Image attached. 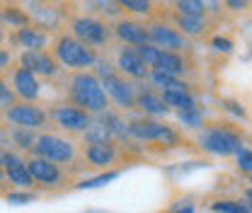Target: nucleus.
I'll return each instance as SVG.
<instances>
[{"mask_svg":"<svg viewBox=\"0 0 252 213\" xmlns=\"http://www.w3.org/2000/svg\"><path fill=\"white\" fill-rule=\"evenodd\" d=\"M2 167H5V180L15 189L32 191L36 186L34 177L30 175V167H27V155L17 151H2Z\"/></svg>","mask_w":252,"mask_h":213,"instance_id":"nucleus-11","label":"nucleus"},{"mask_svg":"<svg viewBox=\"0 0 252 213\" xmlns=\"http://www.w3.org/2000/svg\"><path fill=\"white\" fill-rule=\"evenodd\" d=\"M136 109H141V114H143V117H151V119H158V117L170 114V107L162 102L160 92H158L156 88H146V83H143V85H138Z\"/></svg>","mask_w":252,"mask_h":213,"instance_id":"nucleus-19","label":"nucleus"},{"mask_svg":"<svg viewBox=\"0 0 252 213\" xmlns=\"http://www.w3.org/2000/svg\"><path fill=\"white\" fill-rule=\"evenodd\" d=\"M83 141H85V146H97V143H112L114 138H112V131L107 128V123L99 122L97 117H94L93 126L83 133ZM117 143V141H114Z\"/></svg>","mask_w":252,"mask_h":213,"instance_id":"nucleus-27","label":"nucleus"},{"mask_svg":"<svg viewBox=\"0 0 252 213\" xmlns=\"http://www.w3.org/2000/svg\"><path fill=\"white\" fill-rule=\"evenodd\" d=\"M49 117H51V123L56 128H61L63 133L68 136H83L90 126H93L94 117L90 112L70 104V102H61V104H51L49 107Z\"/></svg>","mask_w":252,"mask_h":213,"instance_id":"nucleus-7","label":"nucleus"},{"mask_svg":"<svg viewBox=\"0 0 252 213\" xmlns=\"http://www.w3.org/2000/svg\"><path fill=\"white\" fill-rule=\"evenodd\" d=\"M248 182H250V186H252V175H250V177H248Z\"/></svg>","mask_w":252,"mask_h":213,"instance_id":"nucleus-48","label":"nucleus"},{"mask_svg":"<svg viewBox=\"0 0 252 213\" xmlns=\"http://www.w3.org/2000/svg\"><path fill=\"white\" fill-rule=\"evenodd\" d=\"M68 30L75 39H80L83 44H88L93 49L107 46L114 36L112 25L107 20H102V17H94V15H70Z\"/></svg>","mask_w":252,"mask_h":213,"instance_id":"nucleus-5","label":"nucleus"},{"mask_svg":"<svg viewBox=\"0 0 252 213\" xmlns=\"http://www.w3.org/2000/svg\"><path fill=\"white\" fill-rule=\"evenodd\" d=\"M2 119L7 126H17V128H30V131H41L51 123L49 117V109L41 107L39 102L32 104V102H17L15 107L5 109L2 112Z\"/></svg>","mask_w":252,"mask_h":213,"instance_id":"nucleus-8","label":"nucleus"},{"mask_svg":"<svg viewBox=\"0 0 252 213\" xmlns=\"http://www.w3.org/2000/svg\"><path fill=\"white\" fill-rule=\"evenodd\" d=\"M65 102L90 112L93 117L112 109L109 107V97L102 88L99 78L93 70H80V73H70L65 78Z\"/></svg>","mask_w":252,"mask_h":213,"instance_id":"nucleus-1","label":"nucleus"},{"mask_svg":"<svg viewBox=\"0 0 252 213\" xmlns=\"http://www.w3.org/2000/svg\"><path fill=\"white\" fill-rule=\"evenodd\" d=\"M25 10L30 15L32 25L39 27L41 31H46V34H51V36L63 34V27L70 20L65 5H56V2H27Z\"/></svg>","mask_w":252,"mask_h":213,"instance_id":"nucleus-6","label":"nucleus"},{"mask_svg":"<svg viewBox=\"0 0 252 213\" xmlns=\"http://www.w3.org/2000/svg\"><path fill=\"white\" fill-rule=\"evenodd\" d=\"M102 88L107 92L109 102H114L122 112H128V109H136V94H138V85L131 83L128 78H124L122 73L107 78L102 83Z\"/></svg>","mask_w":252,"mask_h":213,"instance_id":"nucleus-13","label":"nucleus"},{"mask_svg":"<svg viewBox=\"0 0 252 213\" xmlns=\"http://www.w3.org/2000/svg\"><path fill=\"white\" fill-rule=\"evenodd\" d=\"M243 199H245V204L252 209V186H248V189L243 191Z\"/></svg>","mask_w":252,"mask_h":213,"instance_id":"nucleus-42","label":"nucleus"},{"mask_svg":"<svg viewBox=\"0 0 252 213\" xmlns=\"http://www.w3.org/2000/svg\"><path fill=\"white\" fill-rule=\"evenodd\" d=\"M211 211L216 213H252V209L240 199V201H235V199H216L214 204H211Z\"/></svg>","mask_w":252,"mask_h":213,"instance_id":"nucleus-29","label":"nucleus"},{"mask_svg":"<svg viewBox=\"0 0 252 213\" xmlns=\"http://www.w3.org/2000/svg\"><path fill=\"white\" fill-rule=\"evenodd\" d=\"M51 54L56 56V61L61 63V68H68L70 73L90 70L99 61V51L88 46V44H83L80 39H75L70 31H63L59 36H54Z\"/></svg>","mask_w":252,"mask_h":213,"instance_id":"nucleus-2","label":"nucleus"},{"mask_svg":"<svg viewBox=\"0 0 252 213\" xmlns=\"http://www.w3.org/2000/svg\"><path fill=\"white\" fill-rule=\"evenodd\" d=\"M225 7H230L235 12H243V10L250 7V2H245V0H225Z\"/></svg>","mask_w":252,"mask_h":213,"instance_id":"nucleus-41","label":"nucleus"},{"mask_svg":"<svg viewBox=\"0 0 252 213\" xmlns=\"http://www.w3.org/2000/svg\"><path fill=\"white\" fill-rule=\"evenodd\" d=\"M114 36L124 44V46H143L148 44V25L131 20V17H122L112 25Z\"/></svg>","mask_w":252,"mask_h":213,"instance_id":"nucleus-18","label":"nucleus"},{"mask_svg":"<svg viewBox=\"0 0 252 213\" xmlns=\"http://www.w3.org/2000/svg\"><path fill=\"white\" fill-rule=\"evenodd\" d=\"M27 167H30V175L34 177V182L39 189L44 191H54V189H61L70 182V167H61L56 162H49L44 157H34L27 155Z\"/></svg>","mask_w":252,"mask_h":213,"instance_id":"nucleus-9","label":"nucleus"},{"mask_svg":"<svg viewBox=\"0 0 252 213\" xmlns=\"http://www.w3.org/2000/svg\"><path fill=\"white\" fill-rule=\"evenodd\" d=\"M211 49L214 51H219V54H225V56H230L233 54V49H235V44H233V39L230 36H214L211 39Z\"/></svg>","mask_w":252,"mask_h":213,"instance_id":"nucleus-38","label":"nucleus"},{"mask_svg":"<svg viewBox=\"0 0 252 213\" xmlns=\"http://www.w3.org/2000/svg\"><path fill=\"white\" fill-rule=\"evenodd\" d=\"M162 102L175 109V112H182V109H189V107H196V97L191 90H165L160 92Z\"/></svg>","mask_w":252,"mask_h":213,"instance_id":"nucleus-26","label":"nucleus"},{"mask_svg":"<svg viewBox=\"0 0 252 213\" xmlns=\"http://www.w3.org/2000/svg\"><path fill=\"white\" fill-rule=\"evenodd\" d=\"M177 213H194V206H191V204H187L185 209H180V211H177Z\"/></svg>","mask_w":252,"mask_h":213,"instance_id":"nucleus-44","label":"nucleus"},{"mask_svg":"<svg viewBox=\"0 0 252 213\" xmlns=\"http://www.w3.org/2000/svg\"><path fill=\"white\" fill-rule=\"evenodd\" d=\"M172 27H177L187 39H194V36H204V34H206L209 20H206V17H191V15L172 12Z\"/></svg>","mask_w":252,"mask_h":213,"instance_id":"nucleus-22","label":"nucleus"},{"mask_svg":"<svg viewBox=\"0 0 252 213\" xmlns=\"http://www.w3.org/2000/svg\"><path fill=\"white\" fill-rule=\"evenodd\" d=\"M124 12H133V15H153V2L148 0H122L119 2Z\"/></svg>","mask_w":252,"mask_h":213,"instance_id":"nucleus-33","label":"nucleus"},{"mask_svg":"<svg viewBox=\"0 0 252 213\" xmlns=\"http://www.w3.org/2000/svg\"><path fill=\"white\" fill-rule=\"evenodd\" d=\"M94 75L99 78V83H104L107 78H112V75H117L119 70H117V65L109 61V59H104V56H99V61H97V65H94V70H93Z\"/></svg>","mask_w":252,"mask_h":213,"instance_id":"nucleus-36","label":"nucleus"},{"mask_svg":"<svg viewBox=\"0 0 252 213\" xmlns=\"http://www.w3.org/2000/svg\"><path fill=\"white\" fill-rule=\"evenodd\" d=\"M12 68H15V54L7 51L5 46H0V75L10 73Z\"/></svg>","mask_w":252,"mask_h":213,"instance_id":"nucleus-39","label":"nucleus"},{"mask_svg":"<svg viewBox=\"0 0 252 213\" xmlns=\"http://www.w3.org/2000/svg\"><path fill=\"white\" fill-rule=\"evenodd\" d=\"M7 41L12 46L22 49V51H46V46L54 44V36L46 34V31H41L39 27H34V25H30V27L10 31L7 34Z\"/></svg>","mask_w":252,"mask_h":213,"instance_id":"nucleus-17","label":"nucleus"},{"mask_svg":"<svg viewBox=\"0 0 252 213\" xmlns=\"http://www.w3.org/2000/svg\"><path fill=\"white\" fill-rule=\"evenodd\" d=\"M148 25V41L158 46L160 51H175V54H185L189 49V39L177 30L172 27L167 20H151L146 22Z\"/></svg>","mask_w":252,"mask_h":213,"instance_id":"nucleus-10","label":"nucleus"},{"mask_svg":"<svg viewBox=\"0 0 252 213\" xmlns=\"http://www.w3.org/2000/svg\"><path fill=\"white\" fill-rule=\"evenodd\" d=\"M153 70H160V73H167L172 78H185L189 70V61L185 54H175V51H160V59H158V65Z\"/></svg>","mask_w":252,"mask_h":213,"instance_id":"nucleus-21","label":"nucleus"},{"mask_svg":"<svg viewBox=\"0 0 252 213\" xmlns=\"http://www.w3.org/2000/svg\"><path fill=\"white\" fill-rule=\"evenodd\" d=\"M7 128H10V146H12V151L30 155L34 143H36V138H39V133H34L30 128H17V126H7Z\"/></svg>","mask_w":252,"mask_h":213,"instance_id":"nucleus-25","label":"nucleus"},{"mask_svg":"<svg viewBox=\"0 0 252 213\" xmlns=\"http://www.w3.org/2000/svg\"><path fill=\"white\" fill-rule=\"evenodd\" d=\"M119 175H122V170H109V172H102L97 177H85V180H80V182L75 184V189H97V186H104V184H109L112 180H117Z\"/></svg>","mask_w":252,"mask_h":213,"instance_id":"nucleus-31","label":"nucleus"},{"mask_svg":"<svg viewBox=\"0 0 252 213\" xmlns=\"http://www.w3.org/2000/svg\"><path fill=\"white\" fill-rule=\"evenodd\" d=\"M133 49L138 51V56L143 59V63H146L151 70H153V68L158 65V59H160V49H158V46H153L151 41H148V44H143V46H133Z\"/></svg>","mask_w":252,"mask_h":213,"instance_id":"nucleus-34","label":"nucleus"},{"mask_svg":"<svg viewBox=\"0 0 252 213\" xmlns=\"http://www.w3.org/2000/svg\"><path fill=\"white\" fill-rule=\"evenodd\" d=\"M117 70L131 83H146L151 78V68L143 63V59L138 56L133 46H122L117 51Z\"/></svg>","mask_w":252,"mask_h":213,"instance_id":"nucleus-16","label":"nucleus"},{"mask_svg":"<svg viewBox=\"0 0 252 213\" xmlns=\"http://www.w3.org/2000/svg\"><path fill=\"white\" fill-rule=\"evenodd\" d=\"M97 119L107 123V128L112 131V138H114L119 146L131 141V136H128V122H126L119 112H114V109H107V112L97 114Z\"/></svg>","mask_w":252,"mask_h":213,"instance_id":"nucleus-24","label":"nucleus"},{"mask_svg":"<svg viewBox=\"0 0 252 213\" xmlns=\"http://www.w3.org/2000/svg\"><path fill=\"white\" fill-rule=\"evenodd\" d=\"M17 63L25 65L27 70H32L36 78H46V80H54L61 75V63L56 61V56L49 51H20Z\"/></svg>","mask_w":252,"mask_h":213,"instance_id":"nucleus-12","label":"nucleus"},{"mask_svg":"<svg viewBox=\"0 0 252 213\" xmlns=\"http://www.w3.org/2000/svg\"><path fill=\"white\" fill-rule=\"evenodd\" d=\"M17 102H20V99H17V94H15V90H12V85L7 83L5 75H0V112L15 107Z\"/></svg>","mask_w":252,"mask_h":213,"instance_id":"nucleus-32","label":"nucleus"},{"mask_svg":"<svg viewBox=\"0 0 252 213\" xmlns=\"http://www.w3.org/2000/svg\"><path fill=\"white\" fill-rule=\"evenodd\" d=\"M10 85H12V90H15L20 102L36 104L39 97H41V78H36L32 70H27L20 63H15V68L10 70Z\"/></svg>","mask_w":252,"mask_h":213,"instance_id":"nucleus-14","label":"nucleus"},{"mask_svg":"<svg viewBox=\"0 0 252 213\" xmlns=\"http://www.w3.org/2000/svg\"><path fill=\"white\" fill-rule=\"evenodd\" d=\"M122 146L119 143H97V146H83V160L88 167L109 172L122 160Z\"/></svg>","mask_w":252,"mask_h":213,"instance_id":"nucleus-15","label":"nucleus"},{"mask_svg":"<svg viewBox=\"0 0 252 213\" xmlns=\"http://www.w3.org/2000/svg\"><path fill=\"white\" fill-rule=\"evenodd\" d=\"M0 12H2V27H10V30H22V27H30L32 20L25 10V5H17V2H2L0 5Z\"/></svg>","mask_w":252,"mask_h":213,"instance_id":"nucleus-23","label":"nucleus"},{"mask_svg":"<svg viewBox=\"0 0 252 213\" xmlns=\"http://www.w3.org/2000/svg\"><path fill=\"white\" fill-rule=\"evenodd\" d=\"M177 119L187 128H201L204 126V109L199 104L196 107H189V109H182V112H177Z\"/></svg>","mask_w":252,"mask_h":213,"instance_id":"nucleus-30","label":"nucleus"},{"mask_svg":"<svg viewBox=\"0 0 252 213\" xmlns=\"http://www.w3.org/2000/svg\"><path fill=\"white\" fill-rule=\"evenodd\" d=\"M172 7H175V12L191 15V17H206V15H209L206 2H201V0H177Z\"/></svg>","mask_w":252,"mask_h":213,"instance_id":"nucleus-28","label":"nucleus"},{"mask_svg":"<svg viewBox=\"0 0 252 213\" xmlns=\"http://www.w3.org/2000/svg\"><path fill=\"white\" fill-rule=\"evenodd\" d=\"M223 107H225L228 112H233V114H238L240 119H245V117H248V114H245V109H243V107H240L238 102H230V99H223Z\"/></svg>","mask_w":252,"mask_h":213,"instance_id":"nucleus-40","label":"nucleus"},{"mask_svg":"<svg viewBox=\"0 0 252 213\" xmlns=\"http://www.w3.org/2000/svg\"><path fill=\"white\" fill-rule=\"evenodd\" d=\"M85 213H109V211H85Z\"/></svg>","mask_w":252,"mask_h":213,"instance_id":"nucleus-45","label":"nucleus"},{"mask_svg":"<svg viewBox=\"0 0 252 213\" xmlns=\"http://www.w3.org/2000/svg\"><path fill=\"white\" fill-rule=\"evenodd\" d=\"M235 167H238V172L245 175V177L252 175V151L250 148H243V151L235 155Z\"/></svg>","mask_w":252,"mask_h":213,"instance_id":"nucleus-37","label":"nucleus"},{"mask_svg":"<svg viewBox=\"0 0 252 213\" xmlns=\"http://www.w3.org/2000/svg\"><path fill=\"white\" fill-rule=\"evenodd\" d=\"M162 122L151 119V117H133L128 119V136L131 141H141V143H156V136L160 131Z\"/></svg>","mask_w":252,"mask_h":213,"instance_id":"nucleus-20","label":"nucleus"},{"mask_svg":"<svg viewBox=\"0 0 252 213\" xmlns=\"http://www.w3.org/2000/svg\"><path fill=\"white\" fill-rule=\"evenodd\" d=\"M0 123H5V119H2V112H0Z\"/></svg>","mask_w":252,"mask_h":213,"instance_id":"nucleus-46","label":"nucleus"},{"mask_svg":"<svg viewBox=\"0 0 252 213\" xmlns=\"http://www.w3.org/2000/svg\"><path fill=\"white\" fill-rule=\"evenodd\" d=\"M2 199H5L7 204H15V206H22V204H32V201L36 199V194H34V191H25V189H20V191H15V189H10L7 194H2Z\"/></svg>","mask_w":252,"mask_h":213,"instance_id":"nucleus-35","label":"nucleus"},{"mask_svg":"<svg viewBox=\"0 0 252 213\" xmlns=\"http://www.w3.org/2000/svg\"><path fill=\"white\" fill-rule=\"evenodd\" d=\"M199 146L211 155H220V157H228V155H238L243 151V133L230 126V123H211V126H204V131L199 133Z\"/></svg>","mask_w":252,"mask_h":213,"instance_id":"nucleus-3","label":"nucleus"},{"mask_svg":"<svg viewBox=\"0 0 252 213\" xmlns=\"http://www.w3.org/2000/svg\"><path fill=\"white\" fill-rule=\"evenodd\" d=\"M0 27H2V12H0Z\"/></svg>","mask_w":252,"mask_h":213,"instance_id":"nucleus-47","label":"nucleus"},{"mask_svg":"<svg viewBox=\"0 0 252 213\" xmlns=\"http://www.w3.org/2000/svg\"><path fill=\"white\" fill-rule=\"evenodd\" d=\"M7 41V31H5V27H0V46Z\"/></svg>","mask_w":252,"mask_h":213,"instance_id":"nucleus-43","label":"nucleus"},{"mask_svg":"<svg viewBox=\"0 0 252 213\" xmlns=\"http://www.w3.org/2000/svg\"><path fill=\"white\" fill-rule=\"evenodd\" d=\"M30 155L44 157V160L56 162V165H61V167H70V165H75V160H78V146H75L73 138L41 131Z\"/></svg>","mask_w":252,"mask_h":213,"instance_id":"nucleus-4","label":"nucleus"}]
</instances>
